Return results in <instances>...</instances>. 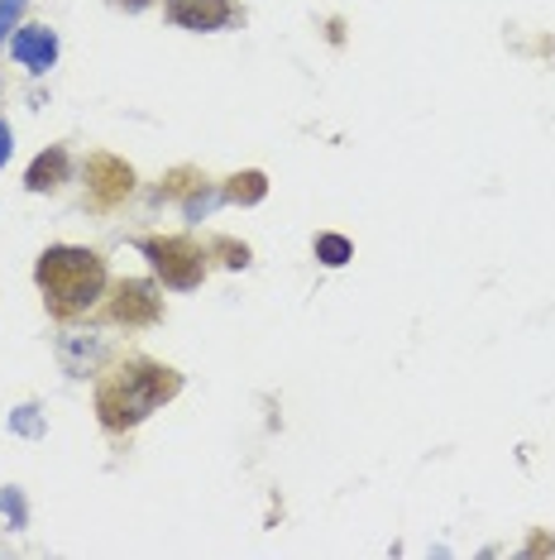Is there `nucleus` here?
Instances as JSON below:
<instances>
[{"label": "nucleus", "instance_id": "nucleus-3", "mask_svg": "<svg viewBox=\"0 0 555 560\" xmlns=\"http://www.w3.org/2000/svg\"><path fill=\"white\" fill-rule=\"evenodd\" d=\"M139 249H144L149 269L163 278V288H173V292H192L206 278L211 254L192 235H149V240H139Z\"/></svg>", "mask_w": 555, "mask_h": 560}, {"label": "nucleus", "instance_id": "nucleus-7", "mask_svg": "<svg viewBox=\"0 0 555 560\" xmlns=\"http://www.w3.org/2000/svg\"><path fill=\"white\" fill-rule=\"evenodd\" d=\"M163 15L178 30H192V34H216L225 24H235V0H163Z\"/></svg>", "mask_w": 555, "mask_h": 560}, {"label": "nucleus", "instance_id": "nucleus-6", "mask_svg": "<svg viewBox=\"0 0 555 560\" xmlns=\"http://www.w3.org/2000/svg\"><path fill=\"white\" fill-rule=\"evenodd\" d=\"M58 364L68 369L72 378H92L110 364V340L96 336V330H62L58 336Z\"/></svg>", "mask_w": 555, "mask_h": 560}, {"label": "nucleus", "instance_id": "nucleus-13", "mask_svg": "<svg viewBox=\"0 0 555 560\" xmlns=\"http://www.w3.org/2000/svg\"><path fill=\"white\" fill-rule=\"evenodd\" d=\"M211 249L225 254V264H231V269H245V264H249V245H235V240H211Z\"/></svg>", "mask_w": 555, "mask_h": 560}, {"label": "nucleus", "instance_id": "nucleus-16", "mask_svg": "<svg viewBox=\"0 0 555 560\" xmlns=\"http://www.w3.org/2000/svg\"><path fill=\"white\" fill-rule=\"evenodd\" d=\"M10 154H15V135H10V125L0 120V168L10 163Z\"/></svg>", "mask_w": 555, "mask_h": 560}, {"label": "nucleus", "instance_id": "nucleus-9", "mask_svg": "<svg viewBox=\"0 0 555 560\" xmlns=\"http://www.w3.org/2000/svg\"><path fill=\"white\" fill-rule=\"evenodd\" d=\"M68 173H72V154L62 144H48L44 154L29 163V173H24V187H29V192H58V187L68 183Z\"/></svg>", "mask_w": 555, "mask_h": 560}, {"label": "nucleus", "instance_id": "nucleus-17", "mask_svg": "<svg viewBox=\"0 0 555 560\" xmlns=\"http://www.w3.org/2000/svg\"><path fill=\"white\" fill-rule=\"evenodd\" d=\"M110 5H116V10H130V15H134V10H149L154 0H110Z\"/></svg>", "mask_w": 555, "mask_h": 560}, {"label": "nucleus", "instance_id": "nucleus-2", "mask_svg": "<svg viewBox=\"0 0 555 560\" xmlns=\"http://www.w3.org/2000/svg\"><path fill=\"white\" fill-rule=\"evenodd\" d=\"M34 283L44 292V307L58 316V322H72V316H86L106 298L110 273L106 259L86 245H48L34 264Z\"/></svg>", "mask_w": 555, "mask_h": 560}, {"label": "nucleus", "instance_id": "nucleus-1", "mask_svg": "<svg viewBox=\"0 0 555 560\" xmlns=\"http://www.w3.org/2000/svg\"><path fill=\"white\" fill-rule=\"evenodd\" d=\"M182 393V374L149 354H125L96 378V422L106 431H134Z\"/></svg>", "mask_w": 555, "mask_h": 560}, {"label": "nucleus", "instance_id": "nucleus-15", "mask_svg": "<svg viewBox=\"0 0 555 560\" xmlns=\"http://www.w3.org/2000/svg\"><path fill=\"white\" fill-rule=\"evenodd\" d=\"M0 513H10V517H15V527H24V499H20L15 489L0 493Z\"/></svg>", "mask_w": 555, "mask_h": 560}, {"label": "nucleus", "instance_id": "nucleus-12", "mask_svg": "<svg viewBox=\"0 0 555 560\" xmlns=\"http://www.w3.org/2000/svg\"><path fill=\"white\" fill-rule=\"evenodd\" d=\"M10 431H20V436H44L39 407H15V412H10Z\"/></svg>", "mask_w": 555, "mask_h": 560}, {"label": "nucleus", "instance_id": "nucleus-8", "mask_svg": "<svg viewBox=\"0 0 555 560\" xmlns=\"http://www.w3.org/2000/svg\"><path fill=\"white\" fill-rule=\"evenodd\" d=\"M10 58L29 72H48L58 62V34L48 24H20L15 39H10Z\"/></svg>", "mask_w": 555, "mask_h": 560}, {"label": "nucleus", "instance_id": "nucleus-14", "mask_svg": "<svg viewBox=\"0 0 555 560\" xmlns=\"http://www.w3.org/2000/svg\"><path fill=\"white\" fill-rule=\"evenodd\" d=\"M20 10H24V0H0V44H5L10 30L20 24Z\"/></svg>", "mask_w": 555, "mask_h": 560}, {"label": "nucleus", "instance_id": "nucleus-5", "mask_svg": "<svg viewBox=\"0 0 555 560\" xmlns=\"http://www.w3.org/2000/svg\"><path fill=\"white\" fill-rule=\"evenodd\" d=\"M86 192H92V207L101 211L120 207L134 192V168L116 154H92L86 159Z\"/></svg>", "mask_w": 555, "mask_h": 560}, {"label": "nucleus", "instance_id": "nucleus-10", "mask_svg": "<svg viewBox=\"0 0 555 560\" xmlns=\"http://www.w3.org/2000/svg\"><path fill=\"white\" fill-rule=\"evenodd\" d=\"M225 201H235V207H255V201L269 197V177H263L259 168H245L235 177H225Z\"/></svg>", "mask_w": 555, "mask_h": 560}, {"label": "nucleus", "instance_id": "nucleus-11", "mask_svg": "<svg viewBox=\"0 0 555 560\" xmlns=\"http://www.w3.org/2000/svg\"><path fill=\"white\" fill-rule=\"evenodd\" d=\"M317 259L326 264V269H340V264L355 259V245H350L345 235H331V231H326V235H317Z\"/></svg>", "mask_w": 555, "mask_h": 560}, {"label": "nucleus", "instance_id": "nucleus-4", "mask_svg": "<svg viewBox=\"0 0 555 560\" xmlns=\"http://www.w3.org/2000/svg\"><path fill=\"white\" fill-rule=\"evenodd\" d=\"M106 312H110V322L116 326L144 330V326L163 322V298H158V288L149 283V278H120V283L110 288Z\"/></svg>", "mask_w": 555, "mask_h": 560}]
</instances>
